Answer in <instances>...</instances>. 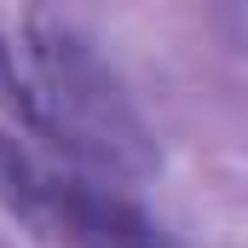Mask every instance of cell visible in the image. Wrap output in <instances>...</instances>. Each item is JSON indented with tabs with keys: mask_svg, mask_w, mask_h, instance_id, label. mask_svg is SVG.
Wrapping results in <instances>:
<instances>
[{
	"mask_svg": "<svg viewBox=\"0 0 248 248\" xmlns=\"http://www.w3.org/2000/svg\"><path fill=\"white\" fill-rule=\"evenodd\" d=\"M0 104L93 179H144L156 139L87 35L46 12H0Z\"/></svg>",
	"mask_w": 248,
	"mask_h": 248,
	"instance_id": "obj_1",
	"label": "cell"
},
{
	"mask_svg": "<svg viewBox=\"0 0 248 248\" xmlns=\"http://www.w3.org/2000/svg\"><path fill=\"white\" fill-rule=\"evenodd\" d=\"M0 202L46 243L58 248H168L162 225L127 202L110 179L81 168H58L0 133Z\"/></svg>",
	"mask_w": 248,
	"mask_h": 248,
	"instance_id": "obj_2",
	"label": "cell"
}]
</instances>
